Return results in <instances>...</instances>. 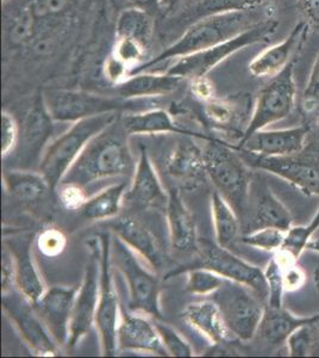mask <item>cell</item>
Listing matches in <instances>:
<instances>
[{"label":"cell","instance_id":"7a4b0ae2","mask_svg":"<svg viewBox=\"0 0 319 358\" xmlns=\"http://www.w3.org/2000/svg\"><path fill=\"white\" fill-rule=\"evenodd\" d=\"M128 138L129 135L126 134L119 116L112 124L89 141L61 183L85 187L99 179L133 173L136 163Z\"/></svg>","mask_w":319,"mask_h":358},{"label":"cell","instance_id":"d6986e66","mask_svg":"<svg viewBox=\"0 0 319 358\" xmlns=\"http://www.w3.org/2000/svg\"><path fill=\"white\" fill-rule=\"evenodd\" d=\"M5 246L8 248L15 261V285L20 289L22 296L35 303L47 289L33 259L31 239H17L13 243L6 241Z\"/></svg>","mask_w":319,"mask_h":358},{"label":"cell","instance_id":"74e56055","mask_svg":"<svg viewBox=\"0 0 319 358\" xmlns=\"http://www.w3.org/2000/svg\"><path fill=\"white\" fill-rule=\"evenodd\" d=\"M265 277H266L267 285H268V300H267L266 305L269 306L272 308L283 307V292H285L283 268L275 255L272 257L271 261L267 265Z\"/></svg>","mask_w":319,"mask_h":358},{"label":"cell","instance_id":"6da1fadb","mask_svg":"<svg viewBox=\"0 0 319 358\" xmlns=\"http://www.w3.org/2000/svg\"><path fill=\"white\" fill-rule=\"evenodd\" d=\"M262 8L229 11L202 17L188 25L186 31L173 45L158 54V57L133 67L129 76L141 72H150L162 62H173L179 57L197 53L239 36V34L244 33L267 18H271V16L260 11Z\"/></svg>","mask_w":319,"mask_h":358},{"label":"cell","instance_id":"ba28073f","mask_svg":"<svg viewBox=\"0 0 319 358\" xmlns=\"http://www.w3.org/2000/svg\"><path fill=\"white\" fill-rule=\"evenodd\" d=\"M297 86L295 82V65L287 66L283 72L271 78L255 103L251 122L246 126L239 143L246 141L256 131H263L273 123L288 117L295 109Z\"/></svg>","mask_w":319,"mask_h":358},{"label":"cell","instance_id":"d590c367","mask_svg":"<svg viewBox=\"0 0 319 358\" xmlns=\"http://www.w3.org/2000/svg\"><path fill=\"white\" fill-rule=\"evenodd\" d=\"M225 278L207 268L191 270L187 273L186 290L194 295L214 294L224 285Z\"/></svg>","mask_w":319,"mask_h":358},{"label":"cell","instance_id":"277c9868","mask_svg":"<svg viewBox=\"0 0 319 358\" xmlns=\"http://www.w3.org/2000/svg\"><path fill=\"white\" fill-rule=\"evenodd\" d=\"M118 118L119 113L84 118L74 122L68 131L49 145L40 160V173L45 177L53 192L60 185L66 173L89 141Z\"/></svg>","mask_w":319,"mask_h":358},{"label":"cell","instance_id":"ab89813d","mask_svg":"<svg viewBox=\"0 0 319 358\" xmlns=\"http://www.w3.org/2000/svg\"><path fill=\"white\" fill-rule=\"evenodd\" d=\"M302 108L306 114L319 111V55L312 66L311 73L302 97Z\"/></svg>","mask_w":319,"mask_h":358},{"label":"cell","instance_id":"cb8c5ba5","mask_svg":"<svg viewBox=\"0 0 319 358\" xmlns=\"http://www.w3.org/2000/svg\"><path fill=\"white\" fill-rule=\"evenodd\" d=\"M186 82L184 78L165 72H141L131 74L117 84L119 97L126 101L135 98L161 97L173 94Z\"/></svg>","mask_w":319,"mask_h":358},{"label":"cell","instance_id":"3957f363","mask_svg":"<svg viewBox=\"0 0 319 358\" xmlns=\"http://www.w3.org/2000/svg\"><path fill=\"white\" fill-rule=\"evenodd\" d=\"M205 171L216 189L230 204L241 222L249 214L251 192V172L232 147L210 138L202 150Z\"/></svg>","mask_w":319,"mask_h":358},{"label":"cell","instance_id":"603a6c76","mask_svg":"<svg viewBox=\"0 0 319 358\" xmlns=\"http://www.w3.org/2000/svg\"><path fill=\"white\" fill-rule=\"evenodd\" d=\"M315 281L319 290V271H316ZM317 322H319V313L298 317L285 310L283 306L280 308H272L266 305L258 334L268 344L280 345L286 343L288 337L300 327L315 326Z\"/></svg>","mask_w":319,"mask_h":358},{"label":"cell","instance_id":"f1b7e54d","mask_svg":"<svg viewBox=\"0 0 319 358\" xmlns=\"http://www.w3.org/2000/svg\"><path fill=\"white\" fill-rule=\"evenodd\" d=\"M121 124L126 129V134L151 135L175 133V134H188L191 131L179 127L174 122L170 113L163 109L138 113V114L126 115L121 117Z\"/></svg>","mask_w":319,"mask_h":358},{"label":"cell","instance_id":"7c38bea8","mask_svg":"<svg viewBox=\"0 0 319 358\" xmlns=\"http://www.w3.org/2000/svg\"><path fill=\"white\" fill-rule=\"evenodd\" d=\"M251 166L285 179L306 195L319 196V155L302 152L279 157L251 155Z\"/></svg>","mask_w":319,"mask_h":358},{"label":"cell","instance_id":"836d02e7","mask_svg":"<svg viewBox=\"0 0 319 358\" xmlns=\"http://www.w3.org/2000/svg\"><path fill=\"white\" fill-rule=\"evenodd\" d=\"M126 192V183L113 184L94 197L87 199L79 212L89 220H105L113 217L119 213Z\"/></svg>","mask_w":319,"mask_h":358},{"label":"cell","instance_id":"b9f144b4","mask_svg":"<svg viewBox=\"0 0 319 358\" xmlns=\"http://www.w3.org/2000/svg\"><path fill=\"white\" fill-rule=\"evenodd\" d=\"M20 140V126L13 115L1 113V155H8Z\"/></svg>","mask_w":319,"mask_h":358},{"label":"cell","instance_id":"f6af8a7d","mask_svg":"<svg viewBox=\"0 0 319 358\" xmlns=\"http://www.w3.org/2000/svg\"><path fill=\"white\" fill-rule=\"evenodd\" d=\"M205 103H207L205 113L211 121L218 123V124H224V126L231 122L232 116H234V110L229 106V104L221 102V101H216L214 98Z\"/></svg>","mask_w":319,"mask_h":358},{"label":"cell","instance_id":"e0dca14e","mask_svg":"<svg viewBox=\"0 0 319 358\" xmlns=\"http://www.w3.org/2000/svg\"><path fill=\"white\" fill-rule=\"evenodd\" d=\"M310 127L299 126L279 131H259L239 143L236 150L249 155L279 157L298 153L305 150Z\"/></svg>","mask_w":319,"mask_h":358},{"label":"cell","instance_id":"bcb514c9","mask_svg":"<svg viewBox=\"0 0 319 358\" xmlns=\"http://www.w3.org/2000/svg\"><path fill=\"white\" fill-rule=\"evenodd\" d=\"M15 261L13 255L5 246L3 251V268H1V285H3V293H8L15 283Z\"/></svg>","mask_w":319,"mask_h":358},{"label":"cell","instance_id":"ac0fdd59","mask_svg":"<svg viewBox=\"0 0 319 358\" xmlns=\"http://www.w3.org/2000/svg\"><path fill=\"white\" fill-rule=\"evenodd\" d=\"M118 349L168 356L155 325L141 315L123 314L118 324Z\"/></svg>","mask_w":319,"mask_h":358},{"label":"cell","instance_id":"f35d334b","mask_svg":"<svg viewBox=\"0 0 319 358\" xmlns=\"http://www.w3.org/2000/svg\"><path fill=\"white\" fill-rule=\"evenodd\" d=\"M154 325L156 327L163 346L170 356H174V357H192L193 356V350L188 342H186L177 331L174 330L173 327L158 322H155Z\"/></svg>","mask_w":319,"mask_h":358},{"label":"cell","instance_id":"484cf974","mask_svg":"<svg viewBox=\"0 0 319 358\" xmlns=\"http://www.w3.org/2000/svg\"><path fill=\"white\" fill-rule=\"evenodd\" d=\"M167 171L180 183L194 187L200 182L202 176L207 175L204 153L199 147L191 143H179L168 157Z\"/></svg>","mask_w":319,"mask_h":358},{"label":"cell","instance_id":"60d3db41","mask_svg":"<svg viewBox=\"0 0 319 358\" xmlns=\"http://www.w3.org/2000/svg\"><path fill=\"white\" fill-rule=\"evenodd\" d=\"M40 252L47 257H57L65 250L67 239L57 228H48L40 233L37 239Z\"/></svg>","mask_w":319,"mask_h":358},{"label":"cell","instance_id":"8d00e7d4","mask_svg":"<svg viewBox=\"0 0 319 358\" xmlns=\"http://www.w3.org/2000/svg\"><path fill=\"white\" fill-rule=\"evenodd\" d=\"M285 236H286V232L278 228H261L258 231L246 233L242 236V243L263 251L276 252L283 248Z\"/></svg>","mask_w":319,"mask_h":358},{"label":"cell","instance_id":"4316f807","mask_svg":"<svg viewBox=\"0 0 319 358\" xmlns=\"http://www.w3.org/2000/svg\"><path fill=\"white\" fill-rule=\"evenodd\" d=\"M53 121L47 110L43 94L37 96L33 106L25 115L22 131L20 129V138H22L28 153L37 155L45 146L53 131Z\"/></svg>","mask_w":319,"mask_h":358},{"label":"cell","instance_id":"681fc988","mask_svg":"<svg viewBox=\"0 0 319 358\" xmlns=\"http://www.w3.org/2000/svg\"><path fill=\"white\" fill-rule=\"evenodd\" d=\"M133 8H142L150 13V10L161 6L162 0H126Z\"/></svg>","mask_w":319,"mask_h":358},{"label":"cell","instance_id":"4dcf8cb0","mask_svg":"<svg viewBox=\"0 0 319 358\" xmlns=\"http://www.w3.org/2000/svg\"><path fill=\"white\" fill-rule=\"evenodd\" d=\"M4 184L10 194L24 203H36L53 192L43 176L33 172H5Z\"/></svg>","mask_w":319,"mask_h":358},{"label":"cell","instance_id":"ffe728a7","mask_svg":"<svg viewBox=\"0 0 319 358\" xmlns=\"http://www.w3.org/2000/svg\"><path fill=\"white\" fill-rule=\"evenodd\" d=\"M166 209L172 248L180 253L198 252L199 239L193 217L178 189L168 192Z\"/></svg>","mask_w":319,"mask_h":358},{"label":"cell","instance_id":"2e32d148","mask_svg":"<svg viewBox=\"0 0 319 358\" xmlns=\"http://www.w3.org/2000/svg\"><path fill=\"white\" fill-rule=\"evenodd\" d=\"M3 307L36 354L40 356H53L57 354V342L40 320L31 302L28 301L25 297L23 301H20L5 295Z\"/></svg>","mask_w":319,"mask_h":358},{"label":"cell","instance_id":"52a82bcc","mask_svg":"<svg viewBox=\"0 0 319 358\" xmlns=\"http://www.w3.org/2000/svg\"><path fill=\"white\" fill-rule=\"evenodd\" d=\"M111 258L126 277L129 288L130 308L155 319H161L158 277L142 266L133 250L118 236L111 243Z\"/></svg>","mask_w":319,"mask_h":358},{"label":"cell","instance_id":"9c48e42d","mask_svg":"<svg viewBox=\"0 0 319 358\" xmlns=\"http://www.w3.org/2000/svg\"><path fill=\"white\" fill-rule=\"evenodd\" d=\"M49 115L57 122L74 123L84 118L109 113H121L126 99L80 90H47L43 94Z\"/></svg>","mask_w":319,"mask_h":358},{"label":"cell","instance_id":"9a60e30c","mask_svg":"<svg viewBox=\"0 0 319 358\" xmlns=\"http://www.w3.org/2000/svg\"><path fill=\"white\" fill-rule=\"evenodd\" d=\"M310 27L302 21L295 25L290 35L276 45L265 49L249 64V72L256 78H273L291 65L293 57L303 48Z\"/></svg>","mask_w":319,"mask_h":358},{"label":"cell","instance_id":"1f68e13d","mask_svg":"<svg viewBox=\"0 0 319 358\" xmlns=\"http://www.w3.org/2000/svg\"><path fill=\"white\" fill-rule=\"evenodd\" d=\"M211 209L216 243L222 248H229L237 239L241 231L239 216L218 190H214L212 194Z\"/></svg>","mask_w":319,"mask_h":358},{"label":"cell","instance_id":"5b68a950","mask_svg":"<svg viewBox=\"0 0 319 358\" xmlns=\"http://www.w3.org/2000/svg\"><path fill=\"white\" fill-rule=\"evenodd\" d=\"M278 27L279 22L275 21L272 17L267 18L231 40L197 53L175 59L170 67L166 69V72L177 77L184 78L185 80L205 77L219 64H222L228 57H230L239 50L249 45L268 41L269 37L274 35L275 31L278 30Z\"/></svg>","mask_w":319,"mask_h":358},{"label":"cell","instance_id":"d4e9b609","mask_svg":"<svg viewBox=\"0 0 319 358\" xmlns=\"http://www.w3.org/2000/svg\"><path fill=\"white\" fill-rule=\"evenodd\" d=\"M246 233L258 231L261 228H278L287 232L293 224V219L291 213L288 212L285 204L271 192V189L265 187V190L259 192L256 196L251 220L246 221Z\"/></svg>","mask_w":319,"mask_h":358},{"label":"cell","instance_id":"8fae6325","mask_svg":"<svg viewBox=\"0 0 319 358\" xmlns=\"http://www.w3.org/2000/svg\"><path fill=\"white\" fill-rule=\"evenodd\" d=\"M198 252L204 268H210L225 280L246 285L267 303L268 285L261 268L235 256L229 248H222L217 243L199 241Z\"/></svg>","mask_w":319,"mask_h":358},{"label":"cell","instance_id":"5bb4252c","mask_svg":"<svg viewBox=\"0 0 319 358\" xmlns=\"http://www.w3.org/2000/svg\"><path fill=\"white\" fill-rule=\"evenodd\" d=\"M77 288L53 287L45 290L34 308L48 329L57 345L68 346L69 330L73 315Z\"/></svg>","mask_w":319,"mask_h":358},{"label":"cell","instance_id":"7bdbcfd3","mask_svg":"<svg viewBox=\"0 0 319 358\" xmlns=\"http://www.w3.org/2000/svg\"><path fill=\"white\" fill-rule=\"evenodd\" d=\"M312 326H304L288 337L286 341L290 356H307L310 354V346L312 344L311 338Z\"/></svg>","mask_w":319,"mask_h":358},{"label":"cell","instance_id":"e575fe53","mask_svg":"<svg viewBox=\"0 0 319 358\" xmlns=\"http://www.w3.org/2000/svg\"><path fill=\"white\" fill-rule=\"evenodd\" d=\"M318 231L319 209L309 224L305 226H295V227L292 226L287 231L283 248H280V251L286 252L298 261L302 253L307 250V245L310 244V241L313 239V236Z\"/></svg>","mask_w":319,"mask_h":358},{"label":"cell","instance_id":"ee69618b","mask_svg":"<svg viewBox=\"0 0 319 358\" xmlns=\"http://www.w3.org/2000/svg\"><path fill=\"white\" fill-rule=\"evenodd\" d=\"M61 203L69 210H80L87 197L84 192V187L77 184L61 183L59 192Z\"/></svg>","mask_w":319,"mask_h":358},{"label":"cell","instance_id":"4fadbf2b","mask_svg":"<svg viewBox=\"0 0 319 358\" xmlns=\"http://www.w3.org/2000/svg\"><path fill=\"white\" fill-rule=\"evenodd\" d=\"M98 241H92L89 244L91 253L86 264L84 280L77 289L69 330L68 346L71 348L77 345L96 322L101 289V248Z\"/></svg>","mask_w":319,"mask_h":358},{"label":"cell","instance_id":"83f0119b","mask_svg":"<svg viewBox=\"0 0 319 358\" xmlns=\"http://www.w3.org/2000/svg\"><path fill=\"white\" fill-rule=\"evenodd\" d=\"M184 317L214 344L224 342L229 334L221 310L214 300L190 303L184 310Z\"/></svg>","mask_w":319,"mask_h":358},{"label":"cell","instance_id":"c3c4849f","mask_svg":"<svg viewBox=\"0 0 319 358\" xmlns=\"http://www.w3.org/2000/svg\"><path fill=\"white\" fill-rule=\"evenodd\" d=\"M299 8L304 21L309 27L319 31V0H299Z\"/></svg>","mask_w":319,"mask_h":358},{"label":"cell","instance_id":"44dd1931","mask_svg":"<svg viewBox=\"0 0 319 358\" xmlns=\"http://www.w3.org/2000/svg\"><path fill=\"white\" fill-rule=\"evenodd\" d=\"M126 195L129 200L143 207H167L168 192H165L148 151L143 147L135 167L133 183Z\"/></svg>","mask_w":319,"mask_h":358},{"label":"cell","instance_id":"8992f818","mask_svg":"<svg viewBox=\"0 0 319 358\" xmlns=\"http://www.w3.org/2000/svg\"><path fill=\"white\" fill-rule=\"evenodd\" d=\"M212 295L229 332L242 342L251 341L259 331L266 302L246 285L229 280Z\"/></svg>","mask_w":319,"mask_h":358},{"label":"cell","instance_id":"f907efd6","mask_svg":"<svg viewBox=\"0 0 319 358\" xmlns=\"http://www.w3.org/2000/svg\"><path fill=\"white\" fill-rule=\"evenodd\" d=\"M165 1H174V0H162V4H163Z\"/></svg>","mask_w":319,"mask_h":358},{"label":"cell","instance_id":"30bf717a","mask_svg":"<svg viewBox=\"0 0 319 358\" xmlns=\"http://www.w3.org/2000/svg\"><path fill=\"white\" fill-rule=\"evenodd\" d=\"M101 243V289L98 300L96 326L101 334L104 356H116L118 350L117 330L119 324V305L111 273V239L109 234L99 236Z\"/></svg>","mask_w":319,"mask_h":358},{"label":"cell","instance_id":"f546056e","mask_svg":"<svg viewBox=\"0 0 319 358\" xmlns=\"http://www.w3.org/2000/svg\"><path fill=\"white\" fill-rule=\"evenodd\" d=\"M153 15L146 10L138 8H128L123 10L116 23V38H129L140 42L149 48L153 40Z\"/></svg>","mask_w":319,"mask_h":358},{"label":"cell","instance_id":"d6a6232c","mask_svg":"<svg viewBox=\"0 0 319 358\" xmlns=\"http://www.w3.org/2000/svg\"><path fill=\"white\" fill-rule=\"evenodd\" d=\"M273 0H198L179 18L181 24H192L202 17L229 11H246L268 6Z\"/></svg>","mask_w":319,"mask_h":358},{"label":"cell","instance_id":"7402d4cb","mask_svg":"<svg viewBox=\"0 0 319 358\" xmlns=\"http://www.w3.org/2000/svg\"><path fill=\"white\" fill-rule=\"evenodd\" d=\"M111 228L116 236L136 251L151 268L156 270L162 268L163 253L158 239L141 221L131 216H124L114 221Z\"/></svg>","mask_w":319,"mask_h":358},{"label":"cell","instance_id":"7dc6e473","mask_svg":"<svg viewBox=\"0 0 319 358\" xmlns=\"http://www.w3.org/2000/svg\"><path fill=\"white\" fill-rule=\"evenodd\" d=\"M191 82V90L195 97L204 102L211 101L214 96V86L210 79L205 77L194 78Z\"/></svg>","mask_w":319,"mask_h":358},{"label":"cell","instance_id":"816d5d0a","mask_svg":"<svg viewBox=\"0 0 319 358\" xmlns=\"http://www.w3.org/2000/svg\"><path fill=\"white\" fill-rule=\"evenodd\" d=\"M3 1H4V3H5V1H8V0H3Z\"/></svg>","mask_w":319,"mask_h":358}]
</instances>
